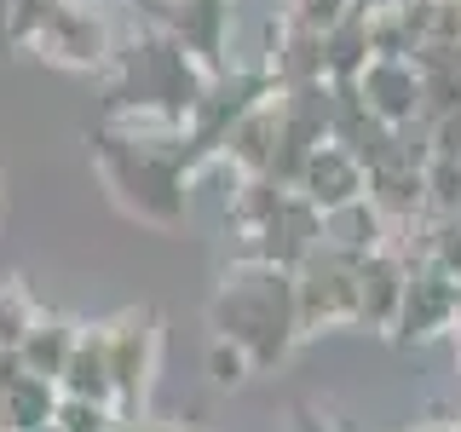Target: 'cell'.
<instances>
[{"mask_svg":"<svg viewBox=\"0 0 461 432\" xmlns=\"http://www.w3.org/2000/svg\"><path fill=\"white\" fill-rule=\"evenodd\" d=\"M93 167L122 213H133L150 230H179L185 213H191V179L213 162L173 127L104 122L93 133Z\"/></svg>","mask_w":461,"mask_h":432,"instance_id":"6da1fadb","label":"cell"},{"mask_svg":"<svg viewBox=\"0 0 461 432\" xmlns=\"http://www.w3.org/2000/svg\"><path fill=\"white\" fill-rule=\"evenodd\" d=\"M213 69H202L191 52L162 29L122 40L110 64V86H104V122L115 127H173L185 133L191 115L208 93Z\"/></svg>","mask_w":461,"mask_h":432,"instance_id":"7a4b0ae2","label":"cell"},{"mask_svg":"<svg viewBox=\"0 0 461 432\" xmlns=\"http://www.w3.org/2000/svg\"><path fill=\"white\" fill-rule=\"evenodd\" d=\"M208 323L213 335L242 346L254 374L288 364V352L300 346V306H294V277L271 266H237L220 277L208 300Z\"/></svg>","mask_w":461,"mask_h":432,"instance_id":"3957f363","label":"cell"},{"mask_svg":"<svg viewBox=\"0 0 461 432\" xmlns=\"http://www.w3.org/2000/svg\"><path fill=\"white\" fill-rule=\"evenodd\" d=\"M104 328V357L115 381V410L144 415V403L156 392V369H162V311L156 306H127L115 311Z\"/></svg>","mask_w":461,"mask_h":432,"instance_id":"277c9868","label":"cell"},{"mask_svg":"<svg viewBox=\"0 0 461 432\" xmlns=\"http://www.w3.org/2000/svg\"><path fill=\"white\" fill-rule=\"evenodd\" d=\"M357 266L364 259L340 254V248H317L306 266L294 271V306H300V340L317 328H346L357 323Z\"/></svg>","mask_w":461,"mask_h":432,"instance_id":"5b68a950","label":"cell"},{"mask_svg":"<svg viewBox=\"0 0 461 432\" xmlns=\"http://www.w3.org/2000/svg\"><path fill=\"white\" fill-rule=\"evenodd\" d=\"M115 47H122V40H115L104 6H86V0H69L47 23V35L35 40V52L47 58L52 69H76V76H110Z\"/></svg>","mask_w":461,"mask_h":432,"instance_id":"8992f818","label":"cell"},{"mask_svg":"<svg viewBox=\"0 0 461 432\" xmlns=\"http://www.w3.org/2000/svg\"><path fill=\"white\" fill-rule=\"evenodd\" d=\"M150 12V23L173 35L202 69L225 76V47H230V0H139Z\"/></svg>","mask_w":461,"mask_h":432,"instance_id":"52a82bcc","label":"cell"},{"mask_svg":"<svg viewBox=\"0 0 461 432\" xmlns=\"http://www.w3.org/2000/svg\"><path fill=\"white\" fill-rule=\"evenodd\" d=\"M352 93L393 133H415L421 127V69L410 58H369V69L357 76Z\"/></svg>","mask_w":461,"mask_h":432,"instance_id":"ba28073f","label":"cell"},{"mask_svg":"<svg viewBox=\"0 0 461 432\" xmlns=\"http://www.w3.org/2000/svg\"><path fill=\"white\" fill-rule=\"evenodd\" d=\"M461 311H456V283L432 266H410V288H403V311L393 340L398 346H427L438 335H456Z\"/></svg>","mask_w":461,"mask_h":432,"instance_id":"9c48e42d","label":"cell"},{"mask_svg":"<svg viewBox=\"0 0 461 432\" xmlns=\"http://www.w3.org/2000/svg\"><path fill=\"white\" fill-rule=\"evenodd\" d=\"M294 196L312 202L329 220V213H340V208H352V202L369 196V173H364V162H352L340 144H317L306 173H300V184H294Z\"/></svg>","mask_w":461,"mask_h":432,"instance_id":"30bf717a","label":"cell"},{"mask_svg":"<svg viewBox=\"0 0 461 432\" xmlns=\"http://www.w3.org/2000/svg\"><path fill=\"white\" fill-rule=\"evenodd\" d=\"M403 288H410V259L398 248H381L357 266V328L393 335L403 311Z\"/></svg>","mask_w":461,"mask_h":432,"instance_id":"8fae6325","label":"cell"},{"mask_svg":"<svg viewBox=\"0 0 461 432\" xmlns=\"http://www.w3.org/2000/svg\"><path fill=\"white\" fill-rule=\"evenodd\" d=\"M271 162H277V104H259L249 110L237 127H230L225 150H220V167H230V179H266Z\"/></svg>","mask_w":461,"mask_h":432,"instance_id":"7c38bea8","label":"cell"},{"mask_svg":"<svg viewBox=\"0 0 461 432\" xmlns=\"http://www.w3.org/2000/svg\"><path fill=\"white\" fill-rule=\"evenodd\" d=\"M369 58H375V47H369V0H357V6L323 35V76H329V86H357V76L369 69Z\"/></svg>","mask_w":461,"mask_h":432,"instance_id":"4fadbf2b","label":"cell"},{"mask_svg":"<svg viewBox=\"0 0 461 432\" xmlns=\"http://www.w3.org/2000/svg\"><path fill=\"white\" fill-rule=\"evenodd\" d=\"M64 398H81V403H104L115 410V381H110V357H104V328L98 323H81V346L69 357L64 381H58Z\"/></svg>","mask_w":461,"mask_h":432,"instance_id":"5bb4252c","label":"cell"},{"mask_svg":"<svg viewBox=\"0 0 461 432\" xmlns=\"http://www.w3.org/2000/svg\"><path fill=\"white\" fill-rule=\"evenodd\" d=\"M76 346H81V323L76 317H47L41 311V323H35V335L23 340V369L29 374H41V381H64V369H69V357H76Z\"/></svg>","mask_w":461,"mask_h":432,"instance_id":"9a60e30c","label":"cell"},{"mask_svg":"<svg viewBox=\"0 0 461 432\" xmlns=\"http://www.w3.org/2000/svg\"><path fill=\"white\" fill-rule=\"evenodd\" d=\"M323 242L329 248H340V254H352V259H369V254H381V248H393V225L375 213V202H352V208H340V213H329L323 220Z\"/></svg>","mask_w":461,"mask_h":432,"instance_id":"2e32d148","label":"cell"},{"mask_svg":"<svg viewBox=\"0 0 461 432\" xmlns=\"http://www.w3.org/2000/svg\"><path fill=\"white\" fill-rule=\"evenodd\" d=\"M294 191H283L277 179H230V196H225V225L237 230V237H259L271 220L283 213V202Z\"/></svg>","mask_w":461,"mask_h":432,"instance_id":"e0dca14e","label":"cell"},{"mask_svg":"<svg viewBox=\"0 0 461 432\" xmlns=\"http://www.w3.org/2000/svg\"><path fill=\"white\" fill-rule=\"evenodd\" d=\"M58 403H64V392H58L52 381L23 374L18 386L0 392V432H41V427H52L58 421Z\"/></svg>","mask_w":461,"mask_h":432,"instance_id":"ac0fdd59","label":"cell"},{"mask_svg":"<svg viewBox=\"0 0 461 432\" xmlns=\"http://www.w3.org/2000/svg\"><path fill=\"white\" fill-rule=\"evenodd\" d=\"M41 306L23 283H0V352H23V340L35 335Z\"/></svg>","mask_w":461,"mask_h":432,"instance_id":"d6986e66","label":"cell"},{"mask_svg":"<svg viewBox=\"0 0 461 432\" xmlns=\"http://www.w3.org/2000/svg\"><path fill=\"white\" fill-rule=\"evenodd\" d=\"M64 6H69V0H12L0 40H6V47H29V52H35V40L47 35V23H52Z\"/></svg>","mask_w":461,"mask_h":432,"instance_id":"ffe728a7","label":"cell"},{"mask_svg":"<svg viewBox=\"0 0 461 432\" xmlns=\"http://www.w3.org/2000/svg\"><path fill=\"white\" fill-rule=\"evenodd\" d=\"M202 369H208V381L220 386V392H237V386L254 374L249 352H242V346H230V340H220V335L208 340V352H202Z\"/></svg>","mask_w":461,"mask_h":432,"instance_id":"44dd1931","label":"cell"},{"mask_svg":"<svg viewBox=\"0 0 461 432\" xmlns=\"http://www.w3.org/2000/svg\"><path fill=\"white\" fill-rule=\"evenodd\" d=\"M427 213L438 220H461V162H427Z\"/></svg>","mask_w":461,"mask_h":432,"instance_id":"7402d4cb","label":"cell"},{"mask_svg":"<svg viewBox=\"0 0 461 432\" xmlns=\"http://www.w3.org/2000/svg\"><path fill=\"white\" fill-rule=\"evenodd\" d=\"M352 6L357 0H283V18H294L300 29H312V35H329Z\"/></svg>","mask_w":461,"mask_h":432,"instance_id":"603a6c76","label":"cell"},{"mask_svg":"<svg viewBox=\"0 0 461 432\" xmlns=\"http://www.w3.org/2000/svg\"><path fill=\"white\" fill-rule=\"evenodd\" d=\"M58 427H64V432H115V427H122V410H104V403L64 398V403H58Z\"/></svg>","mask_w":461,"mask_h":432,"instance_id":"cb8c5ba5","label":"cell"},{"mask_svg":"<svg viewBox=\"0 0 461 432\" xmlns=\"http://www.w3.org/2000/svg\"><path fill=\"white\" fill-rule=\"evenodd\" d=\"M427 47H461V0H432Z\"/></svg>","mask_w":461,"mask_h":432,"instance_id":"d4e9b609","label":"cell"},{"mask_svg":"<svg viewBox=\"0 0 461 432\" xmlns=\"http://www.w3.org/2000/svg\"><path fill=\"white\" fill-rule=\"evenodd\" d=\"M427 150L438 156V162H461V110L427 127Z\"/></svg>","mask_w":461,"mask_h":432,"instance_id":"484cf974","label":"cell"},{"mask_svg":"<svg viewBox=\"0 0 461 432\" xmlns=\"http://www.w3.org/2000/svg\"><path fill=\"white\" fill-rule=\"evenodd\" d=\"M115 432H213V427H202V421H162V415H122Z\"/></svg>","mask_w":461,"mask_h":432,"instance_id":"4316f807","label":"cell"},{"mask_svg":"<svg viewBox=\"0 0 461 432\" xmlns=\"http://www.w3.org/2000/svg\"><path fill=\"white\" fill-rule=\"evenodd\" d=\"M23 374H29V369H23V357H18V352H0V392H6V386H18Z\"/></svg>","mask_w":461,"mask_h":432,"instance_id":"83f0119b","label":"cell"},{"mask_svg":"<svg viewBox=\"0 0 461 432\" xmlns=\"http://www.w3.org/2000/svg\"><path fill=\"white\" fill-rule=\"evenodd\" d=\"M450 340H456V369H461V323H456V335H450Z\"/></svg>","mask_w":461,"mask_h":432,"instance_id":"f1b7e54d","label":"cell"},{"mask_svg":"<svg viewBox=\"0 0 461 432\" xmlns=\"http://www.w3.org/2000/svg\"><path fill=\"white\" fill-rule=\"evenodd\" d=\"M0 208H6V179H0Z\"/></svg>","mask_w":461,"mask_h":432,"instance_id":"f546056e","label":"cell"},{"mask_svg":"<svg viewBox=\"0 0 461 432\" xmlns=\"http://www.w3.org/2000/svg\"><path fill=\"white\" fill-rule=\"evenodd\" d=\"M456 311H461V283H456Z\"/></svg>","mask_w":461,"mask_h":432,"instance_id":"4dcf8cb0","label":"cell"},{"mask_svg":"<svg viewBox=\"0 0 461 432\" xmlns=\"http://www.w3.org/2000/svg\"><path fill=\"white\" fill-rule=\"evenodd\" d=\"M41 432H64V427H58V421H52V427H41Z\"/></svg>","mask_w":461,"mask_h":432,"instance_id":"1f68e13d","label":"cell"},{"mask_svg":"<svg viewBox=\"0 0 461 432\" xmlns=\"http://www.w3.org/2000/svg\"><path fill=\"white\" fill-rule=\"evenodd\" d=\"M450 432H461V421H456V427H450Z\"/></svg>","mask_w":461,"mask_h":432,"instance_id":"d6a6232c","label":"cell"},{"mask_svg":"<svg viewBox=\"0 0 461 432\" xmlns=\"http://www.w3.org/2000/svg\"><path fill=\"white\" fill-rule=\"evenodd\" d=\"M432 432H438V427H432ZM444 432H450V427H444Z\"/></svg>","mask_w":461,"mask_h":432,"instance_id":"836d02e7","label":"cell"}]
</instances>
